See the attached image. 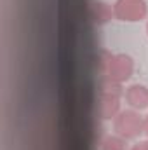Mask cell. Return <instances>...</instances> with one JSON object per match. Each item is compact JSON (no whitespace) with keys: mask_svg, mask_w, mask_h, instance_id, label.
<instances>
[{"mask_svg":"<svg viewBox=\"0 0 148 150\" xmlns=\"http://www.w3.org/2000/svg\"><path fill=\"white\" fill-rule=\"evenodd\" d=\"M113 131L124 140H134L143 133V117L134 108L120 110L113 119Z\"/></svg>","mask_w":148,"mask_h":150,"instance_id":"1","label":"cell"},{"mask_svg":"<svg viewBox=\"0 0 148 150\" xmlns=\"http://www.w3.org/2000/svg\"><path fill=\"white\" fill-rule=\"evenodd\" d=\"M115 19L124 23H136L145 19L148 14V4L145 0H117L113 4Z\"/></svg>","mask_w":148,"mask_h":150,"instance_id":"2","label":"cell"},{"mask_svg":"<svg viewBox=\"0 0 148 150\" xmlns=\"http://www.w3.org/2000/svg\"><path fill=\"white\" fill-rule=\"evenodd\" d=\"M134 74V59L129 54H111L108 67H106V79H110L113 82L124 84L127 82Z\"/></svg>","mask_w":148,"mask_h":150,"instance_id":"3","label":"cell"},{"mask_svg":"<svg viewBox=\"0 0 148 150\" xmlns=\"http://www.w3.org/2000/svg\"><path fill=\"white\" fill-rule=\"evenodd\" d=\"M125 101L134 110L148 108V87L143 84H132L125 89Z\"/></svg>","mask_w":148,"mask_h":150,"instance_id":"4","label":"cell"},{"mask_svg":"<svg viewBox=\"0 0 148 150\" xmlns=\"http://www.w3.org/2000/svg\"><path fill=\"white\" fill-rule=\"evenodd\" d=\"M120 112V96H108L101 94V100L98 103V113L103 120L115 119Z\"/></svg>","mask_w":148,"mask_h":150,"instance_id":"5","label":"cell"},{"mask_svg":"<svg viewBox=\"0 0 148 150\" xmlns=\"http://www.w3.org/2000/svg\"><path fill=\"white\" fill-rule=\"evenodd\" d=\"M89 16H91V19H92L96 25H106L108 21H111V19L115 18L113 5L105 4V2L91 4V7H89Z\"/></svg>","mask_w":148,"mask_h":150,"instance_id":"6","label":"cell"},{"mask_svg":"<svg viewBox=\"0 0 148 150\" xmlns=\"http://www.w3.org/2000/svg\"><path fill=\"white\" fill-rule=\"evenodd\" d=\"M101 150H125V140L118 134L106 136L101 142Z\"/></svg>","mask_w":148,"mask_h":150,"instance_id":"7","label":"cell"},{"mask_svg":"<svg viewBox=\"0 0 148 150\" xmlns=\"http://www.w3.org/2000/svg\"><path fill=\"white\" fill-rule=\"evenodd\" d=\"M101 94H108V96H122V84L113 82L110 79H106L101 84Z\"/></svg>","mask_w":148,"mask_h":150,"instance_id":"8","label":"cell"},{"mask_svg":"<svg viewBox=\"0 0 148 150\" xmlns=\"http://www.w3.org/2000/svg\"><path fill=\"white\" fill-rule=\"evenodd\" d=\"M131 150H148V143L147 142H138L131 147Z\"/></svg>","mask_w":148,"mask_h":150,"instance_id":"9","label":"cell"},{"mask_svg":"<svg viewBox=\"0 0 148 150\" xmlns=\"http://www.w3.org/2000/svg\"><path fill=\"white\" fill-rule=\"evenodd\" d=\"M143 133L148 136V115L147 117H143Z\"/></svg>","mask_w":148,"mask_h":150,"instance_id":"10","label":"cell"},{"mask_svg":"<svg viewBox=\"0 0 148 150\" xmlns=\"http://www.w3.org/2000/svg\"><path fill=\"white\" fill-rule=\"evenodd\" d=\"M147 33H148V23H147Z\"/></svg>","mask_w":148,"mask_h":150,"instance_id":"11","label":"cell"},{"mask_svg":"<svg viewBox=\"0 0 148 150\" xmlns=\"http://www.w3.org/2000/svg\"><path fill=\"white\" fill-rule=\"evenodd\" d=\"M147 143H148V140H147Z\"/></svg>","mask_w":148,"mask_h":150,"instance_id":"12","label":"cell"}]
</instances>
